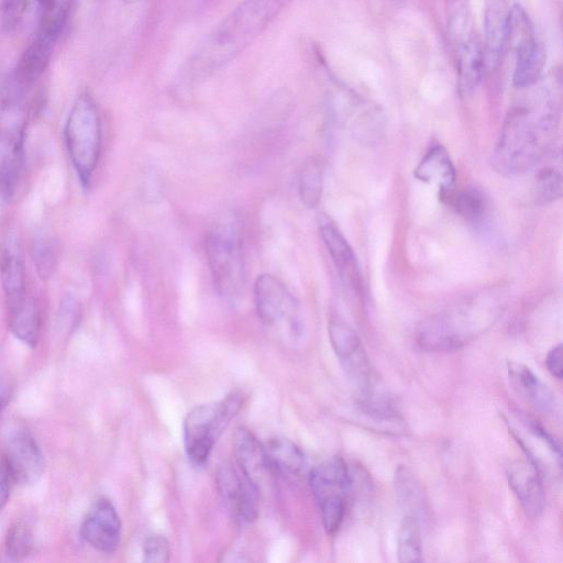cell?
Instances as JSON below:
<instances>
[{
	"instance_id": "cell-1",
	"label": "cell",
	"mask_w": 563,
	"mask_h": 563,
	"mask_svg": "<svg viewBox=\"0 0 563 563\" xmlns=\"http://www.w3.org/2000/svg\"><path fill=\"white\" fill-rule=\"evenodd\" d=\"M291 0H243L217 24L181 69L185 82L217 73L251 45Z\"/></svg>"
},
{
	"instance_id": "cell-2",
	"label": "cell",
	"mask_w": 563,
	"mask_h": 563,
	"mask_svg": "<svg viewBox=\"0 0 563 563\" xmlns=\"http://www.w3.org/2000/svg\"><path fill=\"white\" fill-rule=\"evenodd\" d=\"M554 113L516 108L507 115L492 156L494 169L503 175L521 174L532 168L552 143Z\"/></svg>"
},
{
	"instance_id": "cell-3",
	"label": "cell",
	"mask_w": 563,
	"mask_h": 563,
	"mask_svg": "<svg viewBox=\"0 0 563 563\" xmlns=\"http://www.w3.org/2000/svg\"><path fill=\"white\" fill-rule=\"evenodd\" d=\"M497 314L498 308L492 300H466L421 322L418 344L430 352L454 351L489 328Z\"/></svg>"
},
{
	"instance_id": "cell-4",
	"label": "cell",
	"mask_w": 563,
	"mask_h": 563,
	"mask_svg": "<svg viewBox=\"0 0 563 563\" xmlns=\"http://www.w3.org/2000/svg\"><path fill=\"white\" fill-rule=\"evenodd\" d=\"M206 255L218 294L227 300L238 298L244 287L245 268L241 230L235 221H220L210 228Z\"/></svg>"
},
{
	"instance_id": "cell-5",
	"label": "cell",
	"mask_w": 563,
	"mask_h": 563,
	"mask_svg": "<svg viewBox=\"0 0 563 563\" xmlns=\"http://www.w3.org/2000/svg\"><path fill=\"white\" fill-rule=\"evenodd\" d=\"M64 133L71 164L87 188L99 162L102 140L99 110L89 93L82 92L76 98Z\"/></svg>"
},
{
	"instance_id": "cell-6",
	"label": "cell",
	"mask_w": 563,
	"mask_h": 563,
	"mask_svg": "<svg viewBox=\"0 0 563 563\" xmlns=\"http://www.w3.org/2000/svg\"><path fill=\"white\" fill-rule=\"evenodd\" d=\"M242 395L232 393L224 399L195 407L184 422V441L189 460L197 466L207 463L211 450L236 415Z\"/></svg>"
},
{
	"instance_id": "cell-7",
	"label": "cell",
	"mask_w": 563,
	"mask_h": 563,
	"mask_svg": "<svg viewBox=\"0 0 563 563\" xmlns=\"http://www.w3.org/2000/svg\"><path fill=\"white\" fill-rule=\"evenodd\" d=\"M25 110L18 93L0 98V195L11 200L23 163Z\"/></svg>"
},
{
	"instance_id": "cell-8",
	"label": "cell",
	"mask_w": 563,
	"mask_h": 563,
	"mask_svg": "<svg viewBox=\"0 0 563 563\" xmlns=\"http://www.w3.org/2000/svg\"><path fill=\"white\" fill-rule=\"evenodd\" d=\"M309 483L320 509L325 532L334 534L341 527L351 474L345 461L340 456H331L316 465L309 474Z\"/></svg>"
},
{
	"instance_id": "cell-9",
	"label": "cell",
	"mask_w": 563,
	"mask_h": 563,
	"mask_svg": "<svg viewBox=\"0 0 563 563\" xmlns=\"http://www.w3.org/2000/svg\"><path fill=\"white\" fill-rule=\"evenodd\" d=\"M254 302L261 321L269 328L300 333L299 308L287 287L271 274H261L254 283Z\"/></svg>"
},
{
	"instance_id": "cell-10",
	"label": "cell",
	"mask_w": 563,
	"mask_h": 563,
	"mask_svg": "<svg viewBox=\"0 0 563 563\" xmlns=\"http://www.w3.org/2000/svg\"><path fill=\"white\" fill-rule=\"evenodd\" d=\"M328 331L332 349L360 398L374 393V372L357 333L338 316L329 319Z\"/></svg>"
},
{
	"instance_id": "cell-11",
	"label": "cell",
	"mask_w": 563,
	"mask_h": 563,
	"mask_svg": "<svg viewBox=\"0 0 563 563\" xmlns=\"http://www.w3.org/2000/svg\"><path fill=\"white\" fill-rule=\"evenodd\" d=\"M217 486L230 511L243 522H252L258 516V488L230 464L217 473Z\"/></svg>"
},
{
	"instance_id": "cell-12",
	"label": "cell",
	"mask_w": 563,
	"mask_h": 563,
	"mask_svg": "<svg viewBox=\"0 0 563 563\" xmlns=\"http://www.w3.org/2000/svg\"><path fill=\"white\" fill-rule=\"evenodd\" d=\"M318 227L342 284L351 292L360 295L363 288L362 276L351 245L327 214H320Z\"/></svg>"
},
{
	"instance_id": "cell-13",
	"label": "cell",
	"mask_w": 563,
	"mask_h": 563,
	"mask_svg": "<svg viewBox=\"0 0 563 563\" xmlns=\"http://www.w3.org/2000/svg\"><path fill=\"white\" fill-rule=\"evenodd\" d=\"M81 537L93 549L111 553L121 539V521L112 503L99 497L90 507L81 526Z\"/></svg>"
},
{
	"instance_id": "cell-14",
	"label": "cell",
	"mask_w": 563,
	"mask_h": 563,
	"mask_svg": "<svg viewBox=\"0 0 563 563\" xmlns=\"http://www.w3.org/2000/svg\"><path fill=\"white\" fill-rule=\"evenodd\" d=\"M4 456V464L11 478L19 484H34L43 475V453L27 433L13 435L5 446Z\"/></svg>"
},
{
	"instance_id": "cell-15",
	"label": "cell",
	"mask_w": 563,
	"mask_h": 563,
	"mask_svg": "<svg viewBox=\"0 0 563 563\" xmlns=\"http://www.w3.org/2000/svg\"><path fill=\"white\" fill-rule=\"evenodd\" d=\"M507 477L526 514L537 518L544 507L541 472L529 461H516L509 465Z\"/></svg>"
},
{
	"instance_id": "cell-16",
	"label": "cell",
	"mask_w": 563,
	"mask_h": 563,
	"mask_svg": "<svg viewBox=\"0 0 563 563\" xmlns=\"http://www.w3.org/2000/svg\"><path fill=\"white\" fill-rule=\"evenodd\" d=\"M0 279L8 307L26 296L25 267L20 241L15 233H9L0 254Z\"/></svg>"
},
{
	"instance_id": "cell-17",
	"label": "cell",
	"mask_w": 563,
	"mask_h": 563,
	"mask_svg": "<svg viewBox=\"0 0 563 563\" xmlns=\"http://www.w3.org/2000/svg\"><path fill=\"white\" fill-rule=\"evenodd\" d=\"M233 452L242 474L260 489L273 471L264 444L249 429L240 427L233 435Z\"/></svg>"
},
{
	"instance_id": "cell-18",
	"label": "cell",
	"mask_w": 563,
	"mask_h": 563,
	"mask_svg": "<svg viewBox=\"0 0 563 563\" xmlns=\"http://www.w3.org/2000/svg\"><path fill=\"white\" fill-rule=\"evenodd\" d=\"M415 177L421 181L434 183L442 201L454 191L455 168L449 153L442 145H434L416 167Z\"/></svg>"
},
{
	"instance_id": "cell-19",
	"label": "cell",
	"mask_w": 563,
	"mask_h": 563,
	"mask_svg": "<svg viewBox=\"0 0 563 563\" xmlns=\"http://www.w3.org/2000/svg\"><path fill=\"white\" fill-rule=\"evenodd\" d=\"M507 14L503 0H489L484 18V46L483 55L485 67L495 69L506 46Z\"/></svg>"
},
{
	"instance_id": "cell-20",
	"label": "cell",
	"mask_w": 563,
	"mask_h": 563,
	"mask_svg": "<svg viewBox=\"0 0 563 563\" xmlns=\"http://www.w3.org/2000/svg\"><path fill=\"white\" fill-rule=\"evenodd\" d=\"M55 42L35 33V36L18 59L14 84L19 90L32 86L46 69Z\"/></svg>"
},
{
	"instance_id": "cell-21",
	"label": "cell",
	"mask_w": 563,
	"mask_h": 563,
	"mask_svg": "<svg viewBox=\"0 0 563 563\" xmlns=\"http://www.w3.org/2000/svg\"><path fill=\"white\" fill-rule=\"evenodd\" d=\"M507 372L510 386L520 397L544 411L555 408L554 394L528 366L508 361Z\"/></svg>"
},
{
	"instance_id": "cell-22",
	"label": "cell",
	"mask_w": 563,
	"mask_h": 563,
	"mask_svg": "<svg viewBox=\"0 0 563 563\" xmlns=\"http://www.w3.org/2000/svg\"><path fill=\"white\" fill-rule=\"evenodd\" d=\"M483 47L473 34L461 41L457 49L459 88L464 95L479 85L485 69Z\"/></svg>"
},
{
	"instance_id": "cell-23",
	"label": "cell",
	"mask_w": 563,
	"mask_h": 563,
	"mask_svg": "<svg viewBox=\"0 0 563 563\" xmlns=\"http://www.w3.org/2000/svg\"><path fill=\"white\" fill-rule=\"evenodd\" d=\"M273 471L285 476H299L306 468L303 452L285 438L271 439L264 444Z\"/></svg>"
},
{
	"instance_id": "cell-24",
	"label": "cell",
	"mask_w": 563,
	"mask_h": 563,
	"mask_svg": "<svg viewBox=\"0 0 563 563\" xmlns=\"http://www.w3.org/2000/svg\"><path fill=\"white\" fill-rule=\"evenodd\" d=\"M9 325L12 333L23 343L35 346L40 335L41 318L35 300L26 296L8 307Z\"/></svg>"
},
{
	"instance_id": "cell-25",
	"label": "cell",
	"mask_w": 563,
	"mask_h": 563,
	"mask_svg": "<svg viewBox=\"0 0 563 563\" xmlns=\"http://www.w3.org/2000/svg\"><path fill=\"white\" fill-rule=\"evenodd\" d=\"M395 489L405 515L419 521L428 514V504L422 486L416 475L406 466L399 465L395 472Z\"/></svg>"
},
{
	"instance_id": "cell-26",
	"label": "cell",
	"mask_w": 563,
	"mask_h": 563,
	"mask_svg": "<svg viewBox=\"0 0 563 563\" xmlns=\"http://www.w3.org/2000/svg\"><path fill=\"white\" fill-rule=\"evenodd\" d=\"M547 60L544 46L538 40L516 52L512 82L518 88L533 85L540 77Z\"/></svg>"
},
{
	"instance_id": "cell-27",
	"label": "cell",
	"mask_w": 563,
	"mask_h": 563,
	"mask_svg": "<svg viewBox=\"0 0 563 563\" xmlns=\"http://www.w3.org/2000/svg\"><path fill=\"white\" fill-rule=\"evenodd\" d=\"M398 561L402 563H413L422 561V539L420 521L410 515H405L401 519L398 541H397Z\"/></svg>"
},
{
	"instance_id": "cell-28",
	"label": "cell",
	"mask_w": 563,
	"mask_h": 563,
	"mask_svg": "<svg viewBox=\"0 0 563 563\" xmlns=\"http://www.w3.org/2000/svg\"><path fill=\"white\" fill-rule=\"evenodd\" d=\"M71 0H45L38 11L36 33L57 42L65 27Z\"/></svg>"
},
{
	"instance_id": "cell-29",
	"label": "cell",
	"mask_w": 563,
	"mask_h": 563,
	"mask_svg": "<svg viewBox=\"0 0 563 563\" xmlns=\"http://www.w3.org/2000/svg\"><path fill=\"white\" fill-rule=\"evenodd\" d=\"M536 40L533 25L528 13L521 5L514 4L507 14L506 45H510L517 52Z\"/></svg>"
},
{
	"instance_id": "cell-30",
	"label": "cell",
	"mask_w": 563,
	"mask_h": 563,
	"mask_svg": "<svg viewBox=\"0 0 563 563\" xmlns=\"http://www.w3.org/2000/svg\"><path fill=\"white\" fill-rule=\"evenodd\" d=\"M323 174L320 163L311 158L306 162L300 170L298 191L301 202L307 208L318 206L322 195Z\"/></svg>"
},
{
	"instance_id": "cell-31",
	"label": "cell",
	"mask_w": 563,
	"mask_h": 563,
	"mask_svg": "<svg viewBox=\"0 0 563 563\" xmlns=\"http://www.w3.org/2000/svg\"><path fill=\"white\" fill-rule=\"evenodd\" d=\"M32 258L38 277L49 279L56 267V250L52 239L44 233H37L32 242Z\"/></svg>"
},
{
	"instance_id": "cell-32",
	"label": "cell",
	"mask_w": 563,
	"mask_h": 563,
	"mask_svg": "<svg viewBox=\"0 0 563 563\" xmlns=\"http://www.w3.org/2000/svg\"><path fill=\"white\" fill-rule=\"evenodd\" d=\"M455 212L467 221L476 222L485 212V200L482 194L475 189L453 191L445 200Z\"/></svg>"
},
{
	"instance_id": "cell-33",
	"label": "cell",
	"mask_w": 563,
	"mask_h": 563,
	"mask_svg": "<svg viewBox=\"0 0 563 563\" xmlns=\"http://www.w3.org/2000/svg\"><path fill=\"white\" fill-rule=\"evenodd\" d=\"M562 195V177L561 173L554 167H545L536 176L534 198L537 203L547 205Z\"/></svg>"
},
{
	"instance_id": "cell-34",
	"label": "cell",
	"mask_w": 563,
	"mask_h": 563,
	"mask_svg": "<svg viewBox=\"0 0 563 563\" xmlns=\"http://www.w3.org/2000/svg\"><path fill=\"white\" fill-rule=\"evenodd\" d=\"M33 548V536L30 528L23 522L12 525L5 538V553L12 561L26 558Z\"/></svg>"
},
{
	"instance_id": "cell-35",
	"label": "cell",
	"mask_w": 563,
	"mask_h": 563,
	"mask_svg": "<svg viewBox=\"0 0 563 563\" xmlns=\"http://www.w3.org/2000/svg\"><path fill=\"white\" fill-rule=\"evenodd\" d=\"M45 0H4L1 24L8 32L15 30L33 11L38 13Z\"/></svg>"
},
{
	"instance_id": "cell-36",
	"label": "cell",
	"mask_w": 563,
	"mask_h": 563,
	"mask_svg": "<svg viewBox=\"0 0 563 563\" xmlns=\"http://www.w3.org/2000/svg\"><path fill=\"white\" fill-rule=\"evenodd\" d=\"M169 543L164 536L152 534L143 544V560L147 563H165L169 560Z\"/></svg>"
},
{
	"instance_id": "cell-37",
	"label": "cell",
	"mask_w": 563,
	"mask_h": 563,
	"mask_svg": "<svg viewBox=\"0 0 563 563\" xmlns=\"http://www.w3.org/2000/svg\"><path fill=\"white\" fill-rule=\"evenodd\" d=\"M80 305L71 295H65L60 301L58 322L67 331H71L78 323Z\"/></svg>"
},
{
	"instance_id": "cell-38",
	"label": "cell",
	"mask_w": 563,
	"mask_h": 563,
	"mask_svg": "<svg viewBox=\"0 0 563 563\" xmlns=\"http://www.w3.org/2000/svg\"><path fill=\"white\" fill-rule=\"evenodd\" d=\"M527 422L531 432H533L539 439L543 440L561 462V445L559 441L553 438L538 421L528 419Z\"/></svg>"
},
{
	"instance_id": "cell-39",
	"label": "cell",
	"mask_w": 563,
	"mask_h": 563,
	"mask_svg": "<svg viewBox=\"0 0 563 563\" xmlns=\"http://www.w3.org/2000/svg\"><path fill=\"white\" fill-rule=\"evenodd\" d=\"M545 364L549 372L556 377L558 379H562L563 376V366H562V344L553 346L545 358Z\"/></svg>"
},
{
	"instance_id": "cell-40",
	"label": "cell",
	"mask_w": 563,
	"mask_h": 563,
	"mask_svg": "<svg viewBox=\"0 0 563 563\" xmlns=\"http://www.w3.org/2000/svg\"><path fill=\"white\" fill-rule=\"evenodd\" d=\"M10 479L11 476L7 466L0 462V510L7 505L10 494Z\"/></svg>"
},
{
	"instance_id": "cell-41",
	"label": "cell",
	"mask_w": 563,
	"mask_h": 563,
	"mask_svg": "<svg viewBox=\"0 0 563 563\" xmlns=\"http://www.w3.org/2000/svg\"><path fill=\"white\" fill-rule=\"evenodd\" d=\"M1 406H2V400L0 399V408H1Z\"/></svg>"
}]
</instances>
